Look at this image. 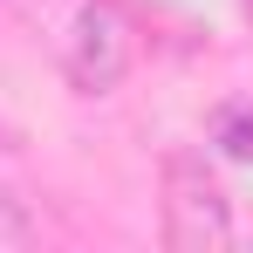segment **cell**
<instances>
[{
	"label": "cell",
	"instance_id": "1",
	"mask_svg": "<svg viewBox=\"0 0 253 253\" xmlns=\"http://www.w3.org/2000/svg\"><path fill=\"white\" fill-rule=\"evenodd\" d=\"M165 247L178 253H219L233 247V199H226V185L206 171V158H192V151H171L165 158Z\"/></svg>",
	"mask_w": 253,
	"mask_h": 253
},
{
	"label": "cell",
	"instance_id": "2",
	"mask_svg": "<svg viewBox=\"0 0 253 253\" xmlns=\"http://www.w3.org/2000/svg\"><path fill=\"white\" fill-rule=\"evenodd\" d=\"M62 69H69V83L83 89V96H110V89L124 83L130 76V21H124V7L89 0L83 14H76V28H69Z\"/></svg>",
	"mask_w": 253,
	"mask_h": 253
},
{
	"label": "cell",
	"instance_id": "3",
	"mask_svg": "<svg viewBox=\"0 0 253 253\" xmlns=\"http://www.w3.org/2000/svg\"><path fill=\"white\" fill-rule=\"evenodd\" d=\"M212 144L233 158V165H253V103H226L212 117Z\"/></svg>",
	"mask_w": 253,
	"mask_h": 253
},
{
	"label": "cell",
	"instance_id": "4",
	"mask_svg": "<svg viewBox=\"0 0 253 253\" xmlns=\"http://www.w3.org/2000/svg\"><path fill=\"white\" fill-rule=\"evenodd\" d=\"M28 233H35L28 206L14 199V185H0V240H28Z\"/></svg>",
	"mask_w": 253,
	"mask_h": 253
},
{
	"label": "cell",
	"instance_id": "5",
	"mask_svg": "<svg viewBox=\"0 0 253 253\" xmlns=\"http://www.w3.org/2000/svg\"><path fill=\"white\" fill-rule=\"evenodd\" d=\"M14 151H21V130L7 124V117H0V158H14Z\"/></svg>",
	"mask_w": 253,
	"mask_h": 253
}]
</instances>
